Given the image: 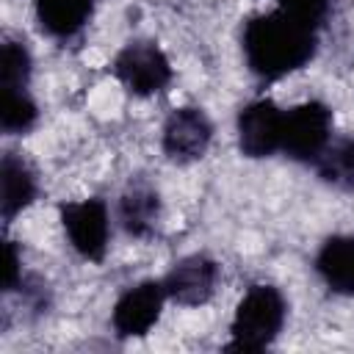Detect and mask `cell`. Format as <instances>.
Here are the masks:
<instances>
[{"mask_svg":"<svg viewBox=\"0 0 354 354\" xmlns=\"http://www.w3.org/2000/svg\"><path fill=\"white\" fill-rule=\"evenodd\" d=\"M243 53L254 75L277 80L301 69L315 55V28L282 8L257 14L243 28Z\"/></svg>","mask_w":354,"mask_h":354,"instance_id":"6da1fadb","label":"cell"},{"mask_svg":"<svg viewBox=\"0 0 354 354\" xmlns=\"http://www.w3.org/2000/svg\"><path fill=\"white\" fill-rule=\"evenodd\" d=\"M285 324V299L271 285H252L238 301L232 318L230 351H260L266 348Z\"/></svg>","mask_w":354,"mask_h":354,"instance_id":"7a4b0ae2","label":"cell"},{"mask_svg":"<svg viewBox=\"0 0 354 354\" xmlns=\"http://www.w3.org/2000/svg\"><path fill=\"white\" fill-rule=\"evenodd\" d=\"M332 133V111L318 102H301L290 108L282 119V152L293 160H315L329 144Z\"/></svg>","mask_w":354,"mask_h":354,"instance_id":"3957f363","label":"cell"},{"mask_svg":"<svg viewBox=\"0 0 354 354\" xmlns=\"http://www.w3.org/2000/svg\"><path fill=\"white\" fill-rule=\"evenodd\" d=\"M113 72L138 97L155 94L171 80V64L155 41H130L116 55Z\"/></svg>","mask_w":354,"mask_h":354,"instance_id":"277c9868","label":"cell"},{"mask_svg":"<svg viewBox=\"0 0 354 354\" xmlns=\"http://www.w3.org/2000/svg\"><path fill=\"white\" fill-rule=\"evenodd\" d=\"M64 230L72 241V246L86 260H102L108 249V210L102 199H83V202H66L61 207Z\"/></svg>","mask_w":354,"mask_h":354,"instance_id":"5b68a950","label":"cell"},{"mask_svg":"<svg viewBox=\"0 0 354 354\" xmlns=\"http://www.w3.org/2000/svg\"><path fill=\"white\" fill-rule=\"evenodd\" d=\"M213 138V124L202 108H174L163 124V152L177 163L199 160Z\"/></svg>","mask_w":354,"mask_h":354,"instance_id":"8992f818","label":"cell"},{"mask_svg":"<svg viewBox=\"0 0 354 354\" xmlns=\"http://www.w3.org/2000/svg\"><path fill=\"white\" fill-rule=\"evenodd\" d=\"M285 113L271 100L249 102L238 116V147L246 158H268L282 147Z\"/></svg>","mask_w":354,"mask_h":354,"instance_id":"52a82bcc","label":"cell"},{"mask_svg":"<svg viewBox=\"0 0 354 354\" xmlns=\"http://www.w3.org/2000/svg\"><path fill=\"white\" fill-rule=\"evenodd\" d=\"M163 299H166L163 282H152V279L124 290L113 307V329L122 337L147 335L160 318Z\"/></svg>","mask_w":354,"mask_h":354,"instance_id":"ba28073f","label":"cell"},{"mask_svg":"<svg viewBox=\"0 0 354 354\" xmlns=\"http://www.w3.org/2000/svg\"><path fill=\"white\" fill-rule=\"evenodd\" d=\"M216 279H218V266L205 254H191V257L174 263V268L163 279V290L177 304L196 307L213 296Z\"/></svg>","mask_w":354,"mask_h":354,"instance_id":"9c48e42d","label":"cell"},{"mask_svg":"<svg viewBox=\"0 0 354 354\" xmlns=\"http://www.w3.org/2000/svg\"><path fill=\"white\" fill-rule=\"evenodd\" d=\"M315 268L335 293L354 296V238L351 235L329 238L315 257Z\"/></svg>","mask_w":354,"mask_h":354,"instance_id":"30bf717a","label":"cell"},{"mask_svg":"<svg viewBox=\"0 0 354 354\" xmlns=\"http://www.w3.org/2000/svg\"><path fill=\"white\" fill-rule=\"evenodd\" d=\"M158 213H160L158 191L147 183H130L119 199V221L124 232L133 238L149 235L158 224Z\"/></svg>","mask_w":354,"mask_h":354,"instance_id":"8fae6325","label":"cell"},{"mask_svg":"<svg viewBox=\"0 0 354 354\" xmlns=\"http://www.w3.org/2000/svg\"><path fill=\"white\" fill-rule=\"evenodd\" d=\"M91 17V0H36V19L50 36H75Z\"/></svg>","mask_w":354,"mask_h":354,"instance_id":"7c38bea8","label":"cell"},{"mask_svg":"<svg viewBox=\"0 0 354 354\" xmlns=\"http://www.w3.org/2000/svg\"><path fill=\"white\" fill-rule=\"evenodd\" d=\"M0 180H3V218H14L22 207H28L36 196V180L30 174V169L25 166L22 158H17L14 152L3 155V169H0Z\"/></svg>","mask_w":354,"mask_h":354,"instance_id":"4fadbf2b","label":"cell"},{"mask_svg":"<svg viewBox=\"0 0 354 354\" xmlns=\"http://www.w3.org/2000/svg\"><path fill=\"white\" fill-rule=\"evenodd\" d=\"M318 177L340 191H354V138H337L315 158Z\"/></svg>","mask_w":354,"mask_h":354,"instance_id":"5bb4252c","label":"cell"},{"mask_svg":"<svg viewBox=\"0 0 354 354\" xmlns=\"http://www.w3.org/2000/svg\"><path fill=\"white\" fill-rule=\"evenodd\" d=\"M39 111L36 102L28 97L25 88H3V111H0V124L6 133H25L33 127Z\"/></svg>","mask_w":354,"mask_h":354,"instance_id":"9a60e30c","label":"cell"},{"mask_svg":"<svg viewBox=\"0 0 354 354\" xmlns=\"http://www.w3.org/2000/svg\"><path fill=\"white\" fill-rule=\"evenodd\" d=\"M0 80L3 88H25L28 75H30V55L22 44L6 41L3 44V61H0Z\"/></svg>","mask_w":354,"mask_h":354,"instance_id":"2e32d148","label":"cell"},{"mask_svg":"<svg viewBox=\"0 0 354 354\" xmlns=\"http://www.w3.org/2000/svg\"><path fill=\"white\" fill-rule=\"evenodd\" d=\"M332 0H279V8L290 17H296L299 22L310 25V28H318L329 11Z\"/></svg>","mask_w":354,"mask_h":354,"instance_id":"e0dca14e","label":"cell"},{"mask_svg":"<svg viewBox=\"0 0 354 354\" xmlns=\"http://www.w3.org/2000/svg\"><path fill=\"white\" fill-rule=\"evenodd\" d=\"M19 279V257H17V249L14 243H6V268H3V285L6 290H11Z\"/></svg>","mask_w":354,"mask_h":354,"instance_id":"ac0fdd59","label":"cell"}]
</instances>
